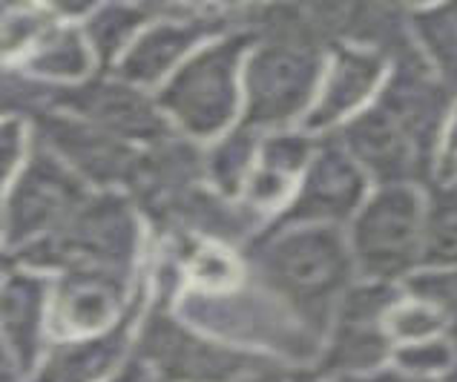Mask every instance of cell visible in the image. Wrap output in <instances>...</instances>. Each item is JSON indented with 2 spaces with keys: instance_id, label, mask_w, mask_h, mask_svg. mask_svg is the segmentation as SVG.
<instances>
[{
  "instance_id": "obj_1",
  "label": "cell",
  "mask_w": 457,
  "mask_h": 382,
  "mask_svg": "<svg viewBox=\"0 0 457 382\" xmlns=\"http://www.w3.org/2000/svg\"><path fill=\"white\" fill-rule=\"evenodd\" d=\"M237 29L251 35L242 67V124L259 133L299 127L334 46L322 6H237Z\"/></svg>"
},
{
  "instance_id": "obj_2",
  "label": "cell",
  "mask_w": 457,
  "mask_h": 382,
  "mask_svg": "<svg viewBox=\"0 0 457 382\" xmlns=\"http://www.w3.org/2000/svg\"><path fill=\"white\" fill-rule=\"evenodd\" d=\"M247 279L282 302L313 336H325L339 299L357 282L345 230L268 225L245 250Z\"/></svg>"
},
{
  "instance_id": "obj_3",
  "label": "cell",
  "mask_w": 457,
  "mask_h": 382,
  "mask_svg": "<svg viewBox=\"0 0 457 382\" xmlns=\"http://www.w3.org/2000/svg\"><path fill=\"white\" fill-rule=\"evenodd\" d=\"M153 236L138 207L124 193H89L70 221L44 242L18 253L15 265L46 276L98 270L121 279H141L147 270Z\"/></svg>"
},
{
  "instance_id": "obj_4",
  "label": "cell",
  "mask_w": 457,
  "mask_h": 382,
  "mask_svg": "<svg viewBox=\"0 0 457 382\" xmlns=\"http://www.w3.org/2000/svg\"><path fill=\"white\" fill-rule=\"evenodd\" d=\"M173 311L195 331L256 357L305 365L320 357V336L251 279L225 294L181 291Z\"/></svg>"
},
{
  "instance_id": "obj_5",
  "label": "cell",
  "mask_w": 457,
  "mask_h": 382,
  "mask_svg": "<svg viewBox=\"0 0 457 382\" xmlns=\"http://www.w3.org/2000/svg\"><path fill=\"white\" fill-rule=\"evenodd\" d=\"M247 46V32H221L195 49L185 67L155 92L176 136L204 147L242 121V67Z\"/></svg>"
},
{
  "instance_id": "obj_6",
  "label": "cell",
  "mask_w": 457,
  "mask_h": 382,
  "mask_svg": "<svg viewBox=\"0 0 457 382\" xmlns=\"http://www.w3.org/2000/svg\"><path fill=\"white\" fill-rule=\"evenodd\" d=\"M426 187L388 184L374 187L348 221L345 242L357 279L403 285L420 270Z\"/></svg>"
},
{
  "instance_id": "obj_7",
  "label": "cell",
  "mask_w": 457,
  "mask_h": 382,
  "mask_svg": "<svg viewBox=\"0 0 457 382\" xmlns=\"http://www.w3.org/2000/svg\"><path fill=\"white\" fill-rule=\"evenodd\" d=\"M133 357L155 382H239L268 360L195 331L173 308L150 299L136 328Z\"/></svg>"
},
{
  "instance_id": "obj_8",
  "label": "cell",
  "mask_w": 457,
  "mask_h": 382,
  "mask_svg": "<svg viewBox=\"0 0 457 382\" xmlns=\"http://www.w3.org/2000/svg\"><path fill=\"white\" fill-rule=\"evenodd\" d=\"M228 29H237V6L155 4L153 21L110 72L155 96L195 49Z\"/></svg>"
},
{
  "instance_id": "obj_9",
  "label": "cell",
  "mask_w": 457,
  "mask_h": 382,
  "mask_svg": "<svg viewBox=\"0 0 457 382\" xmlns=\"http://www.w3.org/2000/svg\"><path fill=\"white\" fill-rule=\"evenodd\" d=\"M89 193L93 190L67 164L35 141L23 170L0 202V247L9 262L67 225Z\"/></svg>"
},
{
  "instance_id": "obj_10",
  "label": "cell",
  "mask_w": 457,
  "mask_h": 382,
  "mask_svg": "<svg viewBox=\"0 0 457 382\" xmlns=\"http://www.w3.org/2000/svg\"><path fill=\"white\" fill-rule=\"evenodd\" d=\"M403 294L400 285L357 279L328 322L322 336L317 371L322 379L365 377L391 365V339L386 334V313Z\"/></svg>"
},
{
  "instance_id": "obj_11",
  "label": "cell",
  "mask_w": 457,
  "mask_h": 382,
  "mask_svg": "<svg viewBox=\"0 0 457 382\" xmlns=\"http://www.w3.org/2000/svg\"><path fill=\"white\" fill-rule=\"evenodd\" d=\"M32 133L44 150L67 164L96 193H127L145 153L63 110L37 112L32 118Z\"/></svg>"
},
{
  "instance_id": "obj_12",
  "label": "cell",
  "mask_w": 457,
  "mask_h": 382,
  "mask_svg": "<svg viewBox=\"0 0 457 382\" xmlns=\"http://www.w3.org/2000/svg\"><path fill=\"white\" fill-rule=\"evenodd\" d=\"M49 110L70 112L98 127L101 133L141 150L153 147L173 133L153 92L127 84L112 72H98L78 87L55 89Z\"/></svg>"
},
{
  "instance_id": "obj_13",
  "label": "cell",
  "mask_w": 457,
  "mask_h": 382,
  "mask_svg": "<svg viewBox=\"0 0 457 382\" xmlns=\"http://www.w3.org/2000/svg\"><path fill=\"white\" fill-rule=\"evenodd\" d=\"M371 190L369 176L337 136H320L294 199L270 225H320L345 230Z\"/></svg>"
},
{
  "instance_id": "obj_14",
  "label": "cell",
  "mask_w": 457,
  "mask_h": 382,
  "mask_svg": "<svg viewBox=\"0 0 457 382\" xmlns=\"http://www.w3.org/2000/svg\"><path fill=\"white\" fill-rule=\"evenodd\" d=\"M141 279H121L98 270H70L52 276V302H49V336L52 339H78L110 331L119 325L136 299L145 291Z\"/></svg>"
},
{
  "instance_id": "obj_15",
  "label": "cell",
  "mask_w": 457,
  "mask_h": 382,
  "mask_svg": "<svg viewBox=\"0 0 457 382\" xmlns=\"http://www.w3.org/2000/svg\"><path fill=\"white\" fill-rule=\"evenodd\" d=\"M374 104H380L395 118L403 127V133L417 144V150L432 158L437 173L440 136L443 127H446L454 96L426 67L417 46L388 63V75L383 81V89L377 92Z\"/></svg>"
},
{
  "instance_id": "obj_16",
  "label": "cell",
  "mask_w": 457,
  "mask_h": 382,
  "mask_svg": "<svg viewBox=\"0 0 457 382\" xmlns=\"http://www.w3.org/2000/svg\"><path fill=\"white\" fill-rule=\"evenodd\" d=\"M386 75L388 61L383 55L354 44H334L325 58L317 98L299 127L311 136H334L371 107Z\"/></svg>"
},
{
  "instance_id": "obj_17",
  "label": "cell",
  "mask_w": 457,
  "mask_h": 382,
  "mask_svg": "<svg viewBox=\"0 0 457 382\" xmlns=\"http://www.w3.org/2000/svg\"><path fill=\"white\" fill-rule=\"evenodd\" d=\"M52 276L12 265L0 276V360L23 382L41 362L49 336Z\"/></svg>"
},
{
  "instance_id": "obj_18",
  "label": "cell",
  "mask_w": 457,
  "mask_h": 382,
  "mask_svg": "<svg viewBox=\"0 0 457 382\" xmlns=\"http://www.w3.org/2000/svg\"><path fill=\"white\" fill-rule=\"evenodd\" d=\"M334 136L369 176L371 187H388V184L428 187L435 181V162L417 150V144L380 104H371Z\"/></svg>"
},
{
  "instance_id": "obj_19",
  "label": "cell",
  "mask_w": 457,
  "mask_h": 382,
  "mask_svg": "<svg viewBox=\"0 0 457 382\" xmlns=\"http://www.w3.org/2000/svg\"><path fill=\"white\" fill-rule=\"evenodd\" d=\"M147 276L145 291L136 299V305L119 325L110 331L78 336V339H52L41 362L23 382H104L133 357V339L141 316L147 311Z\"/></svg>"
},
{
  "instance_id": "obj_20",
  "label": "cell",
  "mask_w": 457,
  "mask_h": 382,
  "mask_svg": "<svg viewBox=\"0 0 457 382\" xmlns=\"http://www.w3.org/2000/svg\"><path fill=\"white\" fill-rule=\"evenodd\" d=\"M317 138L320 136L305 133L303 127L273 129V133L262 136L253 173L247 179L239 202L259 221H265V228L277 221L294 199L296 184L303 179L313 150H317Z\"/></svg>"
},
{
  "instance_id": "obj_21",
  "label": "cell",
  "mask_w": 457,
  "mask_h": 382,
  "mask_svg": "<svg viewBox=\"0 0 457 382\" xmlns=\"http://www.w3.org/2000/svg\"><path fill=\"white\" fill-rule=\"evenodd\" d=\"M15 70L46 89H70L101 72L81 26L61 18L49 26Z\"/></svg>"
},
{
  "instance_id": "obj_22",
  "label": "cell",
  "mask_w": 457,
  "mask_h": 382,
  "mask_svg": "<svg viewBox=\"0 0 457 382\" xmlns=\"http://www.w3.org/2000/svg\"><path fill=\"white\" fill-rule=\"evenodd\" d=\"M262 136L265 133H259V129L239 121L233 129H228L225 136L204 144L202 147V176H204L207 187L219 195H225V199L239 202L245 184L253 173Z\"/></svg>"
},
{
  "instance_id": "obj_23",
  "label": "cell",
  "mask_w": 457,
  "mask_h": 382,
  "mask_svg": "<svg viewBox=\"0 0 457 382\" xmlns=\"http://www.w3.org/2000/svg\"><path fill=\"white\" fill-rule=\"evenodd\" d=\"M155 4H96L93 12L78 23L101 72H110L119 58L136 41L138 32L153 21Z\"/></svg>"
},
{
  "instance_id": "obj_24",
  "label": "cell",
  "mask_w": 457,
  "mask_h": 382,
  "mask_svg": "<svg viewBox=\"0 0 457 382\" xmlns=\"http://www.w3.org/2000/svg\"><path fill=\"white\" fill-rule=\"evenodd\" d=\"M409 26L426 67L457 98V4L409 6Z\"/></svg>"
},
{
  "instance_id": "obj_25",
  "label": "cell",
  "mask_w": 457,
  "mask_h": 382,
  "mask_svg": "<svg viewBox=\"0 0 457 382\" xmlns=\"http://www.w3.org/2000/svg\"><path fill=\"white\" fill-rule=\"evenodd\" d=\"M420 268H457V181L426 187Z\"/></svg>"
},
{
  "instance_id": "obj_26",
  "label": "cell",
  "mask_w": 457,
  "mask_h": 382,
  "mask_svg": "<svg viewBox=\"0 0 457 382\" xmlns=\"http://www.w3.org/2000/svg\"><path fill=\"white\" fill-rule=\"evenodd\" d=\"M457 365V345L449 336H435L391 351V368L420 382H443Z\"/></svg>"
},
{
  "instance_id": "obj_27",
  "label": "cell",
  "mask_w": 457,
  "mask_h": 382,
  "mask_svg": "<svg viewBox=\"0 0 457 382\" xmlns=\"http://www.w3.org/2000/svg\"><path fill=\"white\" fill-rule=\"evenodd\" d=\"M400 287L440 316L446 336L457 345V268H420Z\"/></svg>"
},
{
  "instance_id": "obj_28",
  "label": "cell",
  "mask_w": 457,
  "mask_h": 382,
  "mask_svg": "<svg viewBox=\"0 0 457 382\" xmlns=\"http://www.w3.org/2000/svg\"><path fill=\"white\" fill-rule=\"evenodd\" d=\"M386 334L391 339V345L397 348V345H411V342L446 336V328H443L440 316L426 302L403 291L386 313Z\"/></svg>"
},
{
  "instance_id": "obj_29",
  "label": "cell",
  "mask_w": 457,
  "mask_h": 382,
  "mask_svg": "<svg viewBox=\"0 0 457 382\" xmlns=\"http://www.w3.org/2000/svg\"><path fill=\"white\" fill-rule=\"evenodd\" d=\"M32 147H35V133L29 118L21 115L0 118V202H4L12 181L23 170Z\"/></svg>"
},
{
  "instance_id": "obj_30",
  "label": "cell",
  "mask_w": 457,
  "mask_h": 382,
  "mask_svg": "<svg viewBox=\"0 0 457 382\" xmlns=\"http://www.w3.org/2000/svg\"><path fill=\"white\" fill-rule=\"evenodd\" d=\"M239 382H325L317 365L305 362H285V360H265L247 371Z\"/></svg>"
},
{
  "instance_id": "obj_31",
  "label": "cell",
  "mask_w": 457,
  "mask_h": 382,
  "mask_svg": "<svg viewBox=\"0 0 457 382\" xmlns=\"http://www.w3.org/2000/svg\"><path fill=\"white\" fill-rule=\"evenodd\" d=\"M452 158H457V98L449 110L446 118V127H443V136H440V153H437V170L443 164H449ZM437 176V173H435Z\"/></svg>"
},
{
  "instance_id": "obj_32",
  "label": "cell",
  "mask_w": 457,
  "mask_h": 382,
  "mask_svg": "<svg viewBox=\"0 0 457 382\" xmlns=\"http://www.w3.org/2000/svg\"><path fill=\"white\" fill-rule=\"evenodd\" d=\"M104 382H155L153 377H150V371L145 365H141L136 357H129L119 371H115L110 379H104Z\"/></svg>"
},
{
  "instance_id": "obj_33",
  "label": "cell",
  "mask_w": 457,
  "mask_h": 382,
  "mask_svg": "<svg viewBox=\"0 0 457 382\" xmlns=\"http://www.w3.org/2000/svg\"><path fill=\"white\" fill-rule=\"evenodd\" d=\"M325 382H420V379H411L406 374L395 371V368H383L377 374H365V377H339V379H325Z\"/></svg>"
},
{
  "instance_id": "obj_34",
  "label": "cell",
  "mask_w": 457,
  "mask_h": 382,
  "mask_svg": "<svg viewBox=\"0 0 457 382\" xmlns=\"http://www.w3.org/2000/svg\"><path fill=\"white\" fill-rule=\"evenodd\" d=\"M435 179H440V181H457V158H452L449 164H443L440 170H437V176Z\"/></svg>"
},
{
  "instance_id": "obj_35",
  "label": "cell",
  "mask_w": 457,
  "mask_h": 382,
  "mask_svg": "<svg viewBox=\"0 0 457 382\" xmlns=\"http://www.w3.org/2000/svg\"><path fill=\"white\" fill-rule=\"evenodd\" d=\"M443 382H457V365L452 368V371H449V377H446V379H443Z\"/></svg>"
}]
</instances>
